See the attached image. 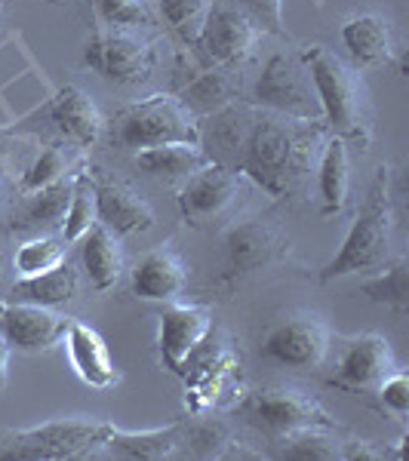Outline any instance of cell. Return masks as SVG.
I'll use <instances>...</instances> for the list:
<instances>
[{
  "instance_id": "obj_29",
  "label": "cell",
  "mask_w": 409,
  "mask_h": 461,
  "mask_svg": "<svg viewBox=\"0 0 409 461\" xmlns=\"http://www.w3.org/2000/svg\"><path fill=\"white\" fill-rule=\"evenodd\" d=\"M277 456L289 461H339L345 458V446L330 434V428H304L284 437Z\"/></svg>"
},
{
  "instance_id": "obj_18",
  "label": "cell",
  "mask_w": 409,
  "mask_h": 461,
  "mask_svg": "<svg viewBox=\"0 0 409 461\" xmlns=\"http://www.w3.org/2000/svg\"><path fill=\"white\" fill-rule=\"evenodd\" d=\"M256 117H259L256 111L250 105H241V102H232V105L210 114V132L200 130V148L206 151V158L213 163H222V167L234 169Z\"/></svg>"
},
{
  "instance_id": "obj_19",
  "label": "cell",
  "mask_w": 409,
  "mask_h": 461,
  "mask_svg": "<svg viewBox=\"0 0 409 461\" xmlns=\"http://www.w3.org/2000/svg\"><path fill=\"white\" fill-rule=\"evenodd\" d=\"M65 339H68V357L74 373L80 375V382H86L95 391L114 388L121 375L114 369V357H111L105 339L93 326L80 323V320H71Z\"/></svg>"
},
{
  "instance_id": "obj_13",
  "label": "cell",
  "mask_w": 409,
  "mask_h": 461,
  "mask_svg": "<svg viewBox=\"0 0 409 461\" xmlns=\"http://www.w3.org/2000/svg\"><path fill=\"white\" fill-rule=\"evenodd\" d=\"M213 332V314L200 304H169L160 314L158 348L169 373L182 375L206 336Z\"/></svg>"
},
{
  "instance_id": "obj_4",
  "label": "cell",
  "mask_w": 409,
  "mask_h": 461,
  "mask_svg": "<svg viewBox=\"0 0 409 461\" xmlns=\"http://www.w3.org/2000/svg\"><path fill=\"white\" fill-rule=\"evenodd\" d=\"M111 142L142 151V148L188 142L200 145V123L176 95H148V99L126 105L111 123Z\"/></svg>"
},
{
  "instance_id": "obj_14",
  "label": "cell",
  "mask_w": 409,
  "mask_h": 461,
  "mask_svg": "<svg viewBox=\"0 0 409 461\" xmlns=\"http://www.w3.org/2000/svg\"><path fill=\"white\" fill-rule=\"evenodd\" d=\"M68 317L56 314L53 308H43V304L10 302L0 311V330H4L10 348L25 354H41L59 345L68 332Z\"/></svg>"
},
{
  "instance_id": "obj_17",
  "label": "cell",
  "mask_w": 409,
  "mask_h": 461,
  "mask_svg": "<svg viewBox=\"0 0 409 461\" xmlns=\"http://www.w3.org/2000/svg\"><path fill=\"white\" fill-rule=\"evenodd\" d=\"M95 215H99V225H105L117 237L142 234L154 225V210L148 206V200L123 182L95 185Z\"/></svg>"
},
{
  "instance_id": "obj_30",
  "label": "cell",
  "mask_w": 409,
  "mask_h": 461,
  "mask_svg": "<svg viewBox=\"0 0 409 461\" xmlns=\"http://www.w3.org/2000/svg\"><path fill=\"white\" fill-rule=\"evenodd\" d=\"M360 289H363V295H367L369 302L406 311L409 308V262H406V258L388 262L378 277L367 280Z\"/></svg>"
},
{
  "instance_id": "obj_27",
  "label": "cell",
  "mask_w": 409,
  "mask_h": 461,
  "mask_svg": "<svg viewBox=\"0 0 409 461\" xmlns=\"http://www.w3.org/2000/svg\"><path fill=\"white\" fill-rule=\"evenodd\" d=\"M77 295V274L65 258L53 271L34 274V277H19L10 289V302H28L43 304V308H56Z\"/></svg>"
},
{
  "instance_id": "obj_33",
  "label": "cell",
  "mask_w": 409,
  "mask_h": 461,
  "mask_svg": "<svg viewBox=\"0 0 409 461\" xmlns=\"http://www.w3.org/2000/svg\"><path fill=\"white\" fill-rule=\"evenodd\" d=\"M74 167V148L71 145H50L47 151L37 154V160L28 167V173L22 176V191L32 194V191L43 188V185H53L59 178H65Z\"/></svg>"
},
{
  "instance_id": "obj_24",
  "label": "cell",
  "mask_w": 409,
  "mask_h": 461,
  "mask_svg": "<svg viewBox=\"0 0 409 461\" xmlns=\"http://www.w3.org/2000/svg\"><path fill=\"white\" fill-rule=\"evenodd\" d=\"M213 163L206 158V151L200 145L188 142H169V145H154L136 151V167L139 173L158 182H185L191 173H197L200 167Z\"/></svg>"
},
{
  "instance_id": "obj_34",
  "label": "cell",
  "mask_w": 409,
  "mask_h": 461,
  "mask_svg": "<svg viewBox=\"0 0 409 461\" xmlns=\"http://www.w3.org/2000/svg\"><path fill=\"white\" fill-rule=\"evenodd\" d=\"M213 0H160V13L169 22V28L182 37L185 43L195 47L206 16H210Z\"/></svg>"
},
{
  "instance_id": "obj_12",
  "label": "cell",
  "mask_w": 409,
  "mask_h": 461,
  "mask_svg": "<svg viewBox=\"0 0 409 461\" xmlns=\"http://www.w3.org/2000/svg\"><path fill=\"white\" fill-rule=\"evenodd\" d=\"M289 237L271 221H243L225 234V274L228 277H250V274L271 267L286 256Z\"/></svg>"
},
{
  "instance_id": "obj_40",
  "label": "cell",
  "mask_w": 409,
  "mask_h": 461,
  "mask_svg": "<svg viewBox=\"0 0 409 461\" xmlns=\"http://www.w3.org/2000/svg\"><path fill=\"white\" fill-rule=\"evenodd\" d=\"M0 277H4V258H0Z\"/></svg>"
},
{
  "instance_id": "obj_22",
  "label": "cell",
  "mask_w": 409,
  "mask_h": 461,
  "mask_svg": "<svg viewBox=\"0 0 409 461\" xmlns=\"http://www.w3.org/2000/svg\"><path fill=\"white\" fill-rule=\"evenodd\" d=\"M71 194H74V176H65L53 185H43V188L32 191V194L19 203V210L13 212V228L16 230L62 228Z\"/></svg>"
},
{
  "instance_id": "obj_7",
  "label": "cell",
  "mask_w": 409,
  "mask_h": 461,
  "mask_svg": "<svg viewBox=\"0 0 409 461\" xmlns=\"http://www.w3.org/2000/svg\"><path fill=\"white\" fill-rule=\"evenodd\" d=\"M84 62L108 84H142L154 71V50L130 28H99L86 41Z\"/></svg>"
},
{
  "instance_id": "obj_37",
  "label": "cell",
  "mask_w": 409,
  "mask_h": 461,
  "mask_svg": "<svg viewBox=\"0 0 409 461\" xmlns=\"http://www.w3.org/2000/svg\"><path fill=\"white\" fill-rule=\"evenodd\" d=\"M378 403L388 412H394L397 419H406L409 412V378L406 373H391L388 378L378 382Z\"/></svg>"
},
{
  "instance_id": "obj_39",
  "label": "cell",
  "mask_w": 409,
  "mask_h": 461,
  "mask_svg": "<svg viewBox=\"0 0 409 461\" xmlns=\"http://www.w3.org/2000/svg\"><path fill=\"white\" fill-rule=\"evenodd\" d=\"M6 378H10V341L0 330V391L6 388Z\"/></svg>"
},
{
  "instance_id": "obj_11",
  "label": "cell",
  "mask_w": 409,
  "mask_h": 461,
  "mask_svg": "<svg viewBox=\"0 0 409 461\" xmlns=\"http://www.w3.org/2000/svg\"><path fill=\"white\" fill-rule=\"evenodd\" d=\"M259 28L252 25V19L241 6H210L200 37L195 41L197 56L204 59L206 68H228L234 62H243L250 56V50L259 41Z\"/></svg>"
},
{
  "instance_id": "obj_32",
  "label": "cell",
  "mask_w": 409,
  "mask_h": 461,
  "mask_svg": "<svg viewBox=\"0 0 409 461\" xmlns=\"http://www.w3.org/2000/svg\"><path fill=\"white\" fill-rule=\"evenodd\" d=\"M62 262H65V243L59 237H47V234L25 240L16 249V258H13L19 277H34V274L53 271Z\"/></svg>"
},
{
  "instance_id": "obj_21",
  "label": "cell",
  "mask_w": 409,
  "mask_h": 461,
  "mask_svg": "<svg viewBox=\"0 0 409 461\" xmlns=\"http://www.w3.org/2000/svg\"><path fill=\"white\" fill-rule=\"evenodd\" d=\"M341 43L360 65H388L394 59V28L378 13H360L341 25Z\"/></svg>"
},
{
  "instance_id": "obj_15",
  "label": "cell",
  "mask_w": 409,
  "mask_h": 461,
  "mask_svg": "<svg viewBox=\"0 0 409 461\" xmlns=\"http://www.w3.org/2000/svg\"><path fill=\"white\" fill-rule=\"evenodd\" d=\"M394 373V351L385 336L363 332L345 341L336 366V384L348 391H373Z\"/></svg>"
},
{
  "instance_id": "obj_6",
  "label": "cell",
  "mask_w": 409,
  "mask_h": 461,
  "mask_svg": "<svg viewBox=\"0 0 409 461\" xmlns=\"http://www.w3.org/2000/svg\"><path fill=\"white\" fill-rule=\"evenodd\" d=\"M111 421L102 419H59L47 421L41 428L16 430L10 437L6 452L0 458H19V461H65L80 458L86 452L102 449L111 434Z\"/></svg>"
},
{
  "instance_id": "obj_26",
  "label": "cell",
  "mask_w": 409,
  "mask_h": 461,
  "mask_svg": "<svg viewBox=\"0 0 409 461\" xmlns=\"http://www.w3.org/2000/svg\"><path fill=\"white\" fill-rule=\"evenodd\" d=\"M178 434H182L178 421H173V425H167V428H154V430L111 428L102 449H105L108 456L130 458V461H158V458L173 456V449L178 446Z\"/></svg>"
},
{
  "instance_id": "obj_2",
  "label": "cell",
  "mask_w": 409,
  "mask_h": 461,
  "mask_svg": "<svg viewBox=\"0 0 409 461\" xmlns=\"http://www.w3.org/2000/svg\"><path fill=\"white\" fill-rule=\"evenodd\" d=\"M308 71L314 77L317 95H321L323 123L339 136L348 148H369L373 139V105H369V89L363 84L360 71L351 68L348 62L321 47H304L302 50Z\"/></svg>"
},
{
  "instance_id": "obj_36",
  "label": "cell",
  "mask_w": 409,
  "mask_h": 461,
  "mask_svg": "<svg viewBox=\"0 0 409 461\" xmlns=\"http://www.w3.org/2000/svg\"><path fill=\"white\" fill-rule=\"evenodd\" d=\"M241 10L252 19L259 32L268 34H286L284 25V0H241Z\"/></svg>"
},
{
  "instance_id": "obj_10",
  "label": "cell",
  "mask_w": 409,
  "mask_h": 461,
  "mask_svg": "<svg viewBox=\"0 0 409 461\" xmlns=\"http://www.w3.org/2000/svg\"><path fill=\"white\" fill-rule=\"evenodd\" d=\"M237 194H241V173H234L232 167H222V163H206L185 178L176 203L188 225L204 228L232 210Z\"/></svg>"
},
{
  "instance_id": "obj_31",
  "label": "cell",
  "mask_w": 409,
  "mask_h": 461,
  "mask_svg": "<svg viewBox=\"0 0 409 461\" xmlns=\"http://www.w3.org/2000/svg\"><path fill=\"white\" fill-rule=\"evenodd\" d=\"M95 221H99V215H95V182L89 176L77 173L74 176V194H71L68 212H65V221H62L65 240L77 243Z\"/></svg>"
},
{
  "instance_id": "obj_9",
  "label": "cell",
  "mask_w": 409,
  "mask_h": 461,
  "mask_svg": "<svg viewBox=\"0 0 409 461\" xmlns=\"http://www.w3.org/2000/svg\"><path fill=\"white\" fill-rule=\"evenodd\" d=\"M330 323L314 311H299L265 332L262 354L286 369H317L330 354Z\"/></svg>"
},
{
  "instance_id": "obj_8",
  "label": "cell",
  "mask_w": 409,
  "mask_h": 461,
  "mask_svg": "<svg viewBox=\"0 0 409 461\" xmlns=\"http://www.w3.org/2000/svg\"><path fill=\"white\" fill-rule=\"evenodd\" d=\"M241 415L250 425L274 437H286L304 428H332V419L311 393L295 388H259L241 403Z\"/></svg>"
},
{
  "instance_id": "obj_35",
  "label": "cell",
  "mask_w": 409,
  "mask_h": 461,
  "mask_svg": "<svg viewBox=\"0 0 409 461\" xmlns=\"http://www.w3.org/2000/svg\"><path fill=\"white\" fill-rule=\"evenodd\" d=\"M89 6L105 28H145L154 22L148 0H89Z\"/></svg>"
},
{
  "instance_id": "obj_25",
  "label": "cell",
  "mask_w": 409,
  "mask_h": 461,
  "mask_svg": "<svg viewBox=\"0 0 409 461\" xmlns=\"http://www.w3.org/2000/svg\"><path fill=\"white\" fill-rule=\"evenodd\" d=\"M80 262H84V271L99 293H105L121 280L123 271V252L121 243H117V234H111L105 225L95 221L93 228L80 237Z\"/></svg>"
},
{
  "instance_id": "obj_20",
  "label": "cell",
  "mask_w": 409,
  "mask_h": 461,
  "mask_svg": "<svg viewBox=\"0 0 409 461\" xmlns=\"http://www.w3.org/2000/svg\"><path fill=\"white\" fill-rule=\"evenodd\" d=\"M50 117H53V123L62 130V136L80 148L95 145L102 130H105V121H102L95 102L89 99V93H84V89L74 84L62 86L53 95V102H50Z\"/></svg>"
},
{
  "instance_id": "obj_3",
  "label": "cell",
  "mask_w": 409,
  "mask_h": 461,
  "mask_svg": "<svg viewBox=\"0 0 409 461\" xmlns=\"http://www.w3.org/2000/svg\"><path fill=\"white\" fill-rule=\"evenodd\" d=\"M394 240V203H391V176L388 169H378V178L363 200L351 230L345 234L341 247L321 271V284H332L351 274L378 271L391 262Z\"/></svg>"
},
{
  "instance_id": "obj_28",
  "label": "cell",
  "mask_w": 409,
  "mask_h": 461,
  "mask_svg": "<svg viewBox=\"0 0 409 461\" xmlns=\"http://www.w3.org/2000/svg\"><path fill=\"white\" fill-rule=\"evenodd\" d=\"M185 108L195 117H210L219 108L237 102V86L232 80V74L225 68H206L200 71L188 86H185Z\"/></svg>"
},
{
  "instance_id": "obj_38",
  "label": "cell",
  "mask_w": 409,
  "mask_h": 461,
  "mask_svg": "<svg viewBox=\"0 0 409 461\" xmlns=\"http://www.w3.org/2000/svg\"><path fill=\"white\" fill-rule=\"evenodd\" d=\"M188 443H191V449H195V456H200V458L222 456V446H232V440H228V430L222 425H215V421H204V425H197L195 430H191Z\"/></svg>"
},
{
  "instance_id": "obj_5",
  "label": "cell",
  "mask_w": 409,
  "mask_h": 461,
  "mask_svg": "<svg viewBox=\"0 0 409 461\" xmlns=\"http://www.w3.org/2000/svg\"><path fill=\"white\" fill-rule=\"evenodd\" d=\"M252 102L293 121H323L321 95L302 53H274L252 86Z\"/></svg>"
},
{
  "instance_id": "obj_16",
  "label": "cell",
  "mask_w": 409,
  "mask_h": 461,
  "mask_svg": "<svg viewBox=\"0 0 409 461\" xmlns=\"http://www.w3.org/2000/svg\"><path fill=\"white\" fill-rule=\"evenodd\" d=\"M185 280H188L185 262L169 243L145 252L132 267V293L145 302H173L176 295H182Z\"/></svg>"
},
{
  "instance_id": "obj_23",
  "label": "cell",
  "mask_w": 409,
  "mask_h": 461,
  "mask_svg": "<svg viewBox=\"0 0 409 461\" xmlns=\"http://www.w3.org/2000/svg\"><path fill=\"white\" fill-rule=\"evenodd\" d=\"M317 194H321L323 215L345 212L348 197H351V158L348 145L339 136L326 139L317 158Z\"/></svg>"
},
{
  "instance_id": "obj_41",
  "label": "cell",
  "mask_w": 409,
  "mask_h": 461,
  "mask_svg": "<svg viewBox=\"0 0 409 461\" xmlns=\"http://www.w3.org/2000/svg\"><path fill=\"white\" fill-rule=\"evenodd\" d=\"M0 13H4V6H0Z\"/></svg>"
},
{
  "instance_id": "obj_1",
  "label": "cell",
  "mask_w": 409,
  "mask_h": 461,
  "mask_svg": "<svg viewBox=\"0 0 409 461\" xmlns=\"http://www.w3.org/2000/svg\"><path fill=\"white\" fill-rule=\"evenodd\" d=\"M323 121H293L262 111L250 130L234 173L250 176L271 197H293L308 182L323 148Z\"/></svg>"
}]
</instances>
